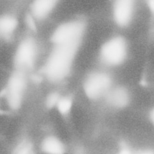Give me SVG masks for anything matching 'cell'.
Here are the masks:
<instances>
[{
  "label": "cell",
  "instance_id": "ba28073f",
  "mask_svg": "<svg viewBox=\"0 0 154 154\" xmlns=\"http://www.w3.org/2000/svg\"><path fill=\"white\" fill-rule=\"evenodd\" d=\"M108 100L112 105L121 107L127 103L128 96L124 89L118 88L109 92Z\"/></svg>",
  "mask_w": 154,
  "mask_h": 154
},
{
  "label": "cell",
  "instance_id": "3957f363",
  "mask_svg": "<svg viewBox=\"0 0 154 154\" xmlns=\"http://www.w3.org/2000/svg\"><path fill=\"white\" fill-rule=\"evenodd\" d=\"M127 53L126 43L123 38L113 37L104 44L101 49L103 61L110 66H117L125 59Z\"/></svg>",
  "mask_w": 154,
  "mask_h": 154
},
{
  "label": "cell",
  "instance_id": "8992f818",
  "mask_svg": "<svg viewBox=\"0 0 154 154\" xmlns=\"http://www.w3.org/2000/svg\"><path fill=\"white\" fill-rule=\"evenodd\" d=\"M135 11V0H115L112 14L115 23L120 27L130 24Z\"/></svg>",
  "mask_w": 154,
  "mask_h": 154
},
{
  "label": "cell",
  "instance_id": "8fae6325",
  "mask_svg": "<svg viewBox=\"0 0 154 154\" xmlns=\"http://www.w3.org/2000/svg\"><path fill=\"white\" fill-rule=\"evenodd\" d=\"M72 106L71 100L67 98H59L57 103L58 110L63 114H65L69 111Z\"/></svg>",
  "mask_w": 154,
  "mask_h": 154
},
{
  "label": "cell",
  "instance_id": "5b68a950",
  "mask_svg": "<svg viewBox=\"0 0 154 154\" xmlns=\"http://www.w3.org/2000/svg\"><path fill=\"white\" fill-rule=\"evenodd\" d=\"M111 84L108 75L103 72H95L90 75L86 80L84 89L91 98H97L107 92Z\"/></svg>",
  "mask_w": 154,
  "mask_h": 154
},
{
  "label": "cell",
  "instance_id": "4fadbf2b",
  "mask_svg": "<svg viewBox=\"0 0 154 154\" xmlns=\"http://www.w3.org/2000/svg\"><path fill=\"white\" fill-rule=\"evenodd\" d=\"M148 5L152 12H154V0H148Z\"/></svg>",
  "mask_w": 154,
  "mask_h": 154
},
{
  "label": "cell",
  "instance_id": "7c38bea8",
  "mask_svg": "<svg viewBox=\"0 0 154 154\" xmlns=\"http://www.w3.org/2000/svg\"><path fill=\"white\" fill-rule=\"evenodd\" d=\"M59 98H60L57 94H51L50 96H49L47 99V106L50 107L56 106Z\"/></svg>",
  "mask_w": 154,
  "mask_h": 154
},
{
  "label": "cell",
  "instance_id": "7a4b0ae2",
  "mask_svg": "<svg viewBox=\"0 0 154 154\" xmlns=\"http://www.w3.org/2000/svg\"><path fill=\"white\" fill-rule=\"evenodd\" d=\"M85 24L80 20L69 21L60 25L52 36L54 45H79L84 35Z\"/></svg>",
  "mask_w": 154,
  "mask_h": 154
},
{
  "label": "cell",
  "instance_id": "6da1fadb",
  "mask_svg": "<svg viewBox=\"0 0 154 154\" xmlns=\"http://www.w3.org/2000/svg\"><path fill=\"white\" fill-rule=\"evenodd\" d=\"M79 46L54 45L45 67L46 75L51 81L57 82L69 73Z\"/></svg>",
  "mask_w": 154,
  "mask_h": 154
},
{
  "label": "cell",
  "instance_id": "52a82bcc",
  "mask_svg": "<svg viewBox=\"0 0 154 154\" xmlns=\"http://www.w3.org/2000/svg\"><path fill=\"white\" fill-rule=\"evenodd\" d=\"M59 1V0H34L31 6L32 16L39 20L47 18Z\"/></svg>",
  "mask_w": 154,
  "mask_h": 154
},
{
  "label": "cell",
  "instance_id": "277c9868",
  "mask_svg": "<svg viewBox=\"0 0 154 154\" xmlns=\"http://www.w3.org/2000/svg\"><path fill=\"white\" fill-rule=\"evenodd\" d=\"M37 47L33 41L26 39L19 45L16 52L14 61L18 70L23 71L31 67L35 62Z\"/></svg>",
  "mask_w": 154,
  "mask_h": 154
},
{
  "label": "cell",
  "instance_id": "9c48e42d",
  "mask_svg": "<svg viewBox=\"0 0 154 154\" xmlns=\"http://www.w3.org/2000/svg\"><path fill=\"white\" fill-rule=\"evenodd\" d=\"M42 150L48 154H60L63 153L64 146L59 140L55 137H48L42 143Z\"/></svg>",
  "mask_w": 154,
  "mask_h": 154
},
{
  "label": "cell",
  "instance_id": "30bf717a",
  "mask_svg": "<svg viewBox=\"0 0 154 154\" xmlns=\"http://www.w3.org/2000/svg\"><path fill=\"white\" fill-rule=\"evenodd\" d=\"M16 19L11 16H4L0 17V34L6 36L13 32L17 26Z\"/></svg>",
  "mask_w": 154,
  "mask_h": 154
}]
</instances>
